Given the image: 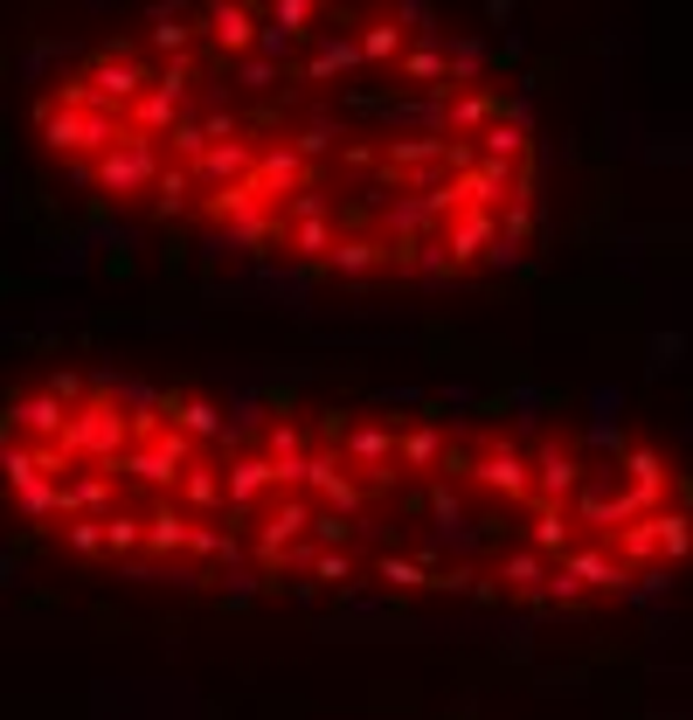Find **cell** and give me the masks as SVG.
<instances>
[{
  "instance_id": "14",
  "label": "cell",
  "mask_w": 693,
  "mask_h": 720,
  "mask_svg": "<svg viewBox=\"0 0 693 720\" xmlns=\"http://www.w3.org/2000/svg\"><path fill=\"white\" fill-rule=\"evenodd\" d=\"M236 77L250 84V90H271V84H285V63H271V55H243Z\"/></svg>"
},
{
  "instance_id": "15",
  "label": "cell",
  "mask_w": 693,
  "mask_h": 720,
  "mask_svg": "<svg viewBox=\"0 0 693 720\" xmlns=\"http://www.w3.org/2000/svg\"><path fill=\"white\" fill-rule=\"evenodd\" d=\"M493 111H499L493 98H458V104H451V132H479Z\"/></svg>"
},
{
  "instance_id": "4",
  "label": "cell",
  "mask_w": 693,
  "mask_h": 720,
  "mask_svg": "<svg viewBox=\"0 0 693 720\" xmlns=\"http://www.w3.org/2000/svg\"><path fill=\"white\" fill-rule=\"evenodd\" d=\"M250 174H257V146L250 139H222V146H209V160L195 166L201 187H236V181H250Z\"/></svg>"
},
{
  "instance_id": "1",
  "label": "cell",
  "mask_w": 693,
  "mask_h": 720,
  "mask_svg": "<svg viewBox=\"0 0 693 720\" xmlns=\"http://www.w3.org/2000/svg\"><path fill=\"white\" fill-rule=\"evenodd\" d=\"M35 132L49 139V153H77L90 166V160H104L133 125H125V111H70V104L42 98L35 104Z\"/></svg>"
},
{
  "instance_id": "3",
  "label": "cell",
  "mask_w": 693,
  "mask_h": 720,
  "mask_svg": "<svg viewBox=\"0 0 693 720\" xmlns=\"http://www.w3.org/2000/svg\"><path fill=\"white\" fill-rule=\"evenodd\" d=\"M201 28H209V42L230 55V63H243V55H257V42H264V22H257L243 0H209V14H201Z\"/></svg>"
},
{
  "instance_id": "6",
  "label": "cell",
  "mask_w": 693,
  "mask_h": 720,
  "mask_svg": "<svg viewBox=\"0 0 693 720\" xmlns=\"http://www.w3.org/2000/svg\"><path fill=\"white\" fill-rule=\"evenodd\" d=\"M341 222H333V215H312V222H292V229H285V250L292 257H306V263H333V250H341Z\"/></svg>"
},
{
  "instance_id": "8",
  "label": "cell",
  "mask_w": 693,
  "mask_h": 720,
  "mask_svg": "<svg viewBox=\"0 0 693 720\" xmlns=\"http://www.w3.org/2000/svg\"><path fill=\"white\" fill-rule=\"evenodd\" d=\"M374 263H382V243H374V236H347L341 250H333L326 271H333V277H368Z\"/></svg>"
},
{
  "instance_id": "5",
  "label": "cell",
  "mask_w": 693,
  "mask_h": 720,
  "mask_svg": "<svg viewBox=\"0 0 693 720\" xmlns=\"http://www.w3.org/2000/svg\"><path fill=\"white\" fill-rule=\"evenodd\" d=\"M257 181H264L277 201H292L298 187H306V153H298V146H264V153H257Z\"/></svg>"
},
{
  "instance_id": "7",
  "label": "cell",
  "mask_w": 693,
  "mask_h": 720,
  "mask_svg": "<svg viewBox=\"0 0 693 720\" xmlns=\"http://www.w3.org/2000/svg\"><path fill=\"white\" fill-rule=\"evenodd\" d=\"M195 187H201V181H195V166H166V174L153 181V195H160V201H153V215H160V222H174Z\"/></svg>"
},
{
  "instance_id": "2",
  "label": "cell",
  "mask_w": 693,
  "mask_h": 720,
  "mask_svg": "<svg viewBox=\"0 0 693 720\" xmlns=\"http://www.w3.org/2000/svg\"><path fill=\"white\" fill-rule=\"evenodd\" d=\"M166 166H174V153H166V139H146V132H125L119 146H111L104 160L84 166V181H98L104 195H146Z\"/></svg>"
},
{
  "instance_id": "9",
  "label": "cell",
  "mask_w": 693,
  "mask_h": 720,
  "mask_svg": "<svg viewBox=\"0 0 693 720\" xmlns=\"http://www.w3.org/2000/svg\"><path fill=\"white\" fill-rule=\"evenodd\" d=\"M354 63H361V49H354V42H326L306 63V84H326V77H341V70H354Z\"/></svg>"
},
{
  "instance_id": "11",
  "label": "cell",
  "mask_w": 693,
  "mask_h": 720,
  "mask_svg": "<svg viewBox=\"0 0 693 720\" xmlns=\"http://www.w3.org/2000/svg\"><path fill=\"white\" fill-rule=\"evenodd\" d=\"M396 49H403L396 22H368V28H361V63H388Z\"/></svg>"
},
{
  "instance_id": "13",
  "label": "cell",
  "mask_w": 693,
  "mask_h": 720,
  "mask_svg": "<svg viewBox=\"0 0 693 720\" xmlns=\"http://www.w3.org/2000/svg\"><path fill=\"white\" fill-rule=\"evenodd\" d=\"M479 146H485L493 160H528V139H520V125H485Z\"/></svg>"
},
{
  "instance_id": "12",
  "label": "cell",
  "mask_w": 693,
  "mask_h": 720,
  "mask_svg": "<svg viewBox=\"0 0 693 720\" xmlns=\"http://www.w3.org/2000/svg\"><path fill=\"white\" fill-rule=\"evenodd\" d=\"M403 77H409V84H430V90H444V84H451V70H444V55H437V49H417V55L403 63Z\"/></svg>"
},
{
  "instance_id": "10",
  "label": "cell",
  "mask_w": 693,
  "mask_h": 720,
  "mask_svg": "<svg viewBox=\"0 0 693 720\" xmlns=\"http://www.w3.org/2000/svg\"><path fill=\"white\" fill-rule=\"evenodd\" d=\"M153 49L166 55V63H174V55H187V49H195V28H187L181 14H160V22H153Z\"/></svg>"
}]
</instances>
